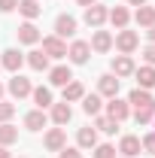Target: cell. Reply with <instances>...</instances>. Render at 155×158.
Returning <instances> with one entry per match:
<instances>
[{
	"label": "cell",
	"instance_id": "cell-1",
	"mask_svg": "<svg viewBox=\"0 0 155 158\" xmlns=\"http://www.w3.org/2000/svg\"><path fill=\"white\" fill-rule=\"evenodd\" d=\"M113 46H116L122 55H134L137 49H140V34H137V31H128V27H122L116 37H113Z\"/></svg>",
	"mask_w": 155,
	"mask_h": 158
},
{
	"label": "cell",
	"instance_id": "cell-2",
	"mask_svg": "<svg viewBox=\"0 0 155 158\" xmlns=\"http://www.w3.org/2000/svg\"><path fill=\"white\" fill-rule=\"evenodd\" d=\"M107 15H110V9H107L103 3H91V6H85L82 21H85L91 31H97V27H103V24H107Z\"/></svg>",
	"mask_w": 155,
	"mask_h": 158
},
{
	"label": "cell",
	"instance_id": "cell-3",
	"mask_svg": "<svg viewBox=\"0 0 155 158\" xmlns=\"http://www.w3.org/2000/svg\"><path fill=\"white\" fill-rule=\"evenodd\" d=\"M6 91H9L15 100H24V98H31L34 85H31V79H27V76H21V73H12V79L6 82Z\"/></svg>",
	"mask_w": 155,
	"mask_h": 158
},
{
	"label": "cell",
	"instance_id": "cell-4",
	"mask_svg": "<svg viewBox=\"0 0 155 158\" xmlns=\"http://www.w3.org/2000/svg\"><path fill=\"white\" fill-rule=\"evenodd\" d=\"M88 58H91V46L85 40H73L67 46V61L70 64H88Z\"/></svg>",
	"mask_w": 155,
	"mask_h": 158
},
{
	"label": "cell",
	"instance_id": "cell-5",
	"mask_svg": "<svg viewBox=\"0 0 155 158\" xmlns=\"http://www.w3.org/2000/svg\"><path fill=\"white\" fill-rule=\"evenodd\" d=\"M110 67H113L110 73H113V76H119V79H128V76H134V70H137V64H134V58H131V55H116Z\"/></svg>",
	"mask_w": 155,
	"mask_h": 158
},
{
	"label": "cell",
	"instance_id": "cell-6",
	"mask_svg": "<svg viewBox=\"0 0 155 158\" xmlns=\"http://www.w3.org/2000/svg\"><path fill=\"white\" fill-rule=\"evenodd\" d=\"M43 52L49 55V58H67V43L61 37H55V34H49V37H43Z\"/></svg>",
	"mask_w": 155,
	"mask_h": 158
},
{
	"label": "cell",
	"instance_id": "cell-7",
	"mask_svg": "<svg viewBox=\"0 0 155 158\" xmlns=\"http://www.w3.org/2000/svg\"><path fill=\"white\" fill-rule=\"evenodd\" d=\"M119 85H122V79L113 76V73H103V76L97 79V94L100 98H119Z\"/></svg>",
	"mask_w": 155,
	"mask_h": 158
},
{
	"label": "cell",
	"instance_id": "cell-8",
	"mask_svg": "<svg viewBox=\"0 0 155 158\" xmlns=\"http://www.w3.org/2000/svg\"><path fill=\"white\" fill-rule=\"evenodd\" d=\"M70 79H73V70H70V64L49 67V88H64Z\"/></svg>",
	"mask_w": 155,
	"mask_h": 158
},
{
	"label": "cell",
	"instance_id": "cell-9",
	"mask_svg": "<svg viewBox=\"0 0 155 158\" xmlns=\"http://www.w3.org/2000/svg\"><path fill=\"white\" fill-rule=\"evenodd\" d=\"M103 106H107V116L116 118L119 125L131 116V103H128V100H122V98H110V103H103Z\"/></svg>",
	"mask_w": 155,
	"mask_h": 158
},
{
	"label": "cell",
	"instance_id": "cell-10",
	"mask_svg": "<svg viewBox=\"0 0 155 158\" xmlns=\"http://www.w3.org/2000/svg\"><path fill=\"white\" fill-rule=\"evenodd\" d=\"M116 152H122V158H137L140 152H143V143H140L137 134H125V137L119 140V149H116Z\"/></svg>",
	"mask_w": 155,
	"mask_h": 158
},
{
	"label": "cell",
	"instance_id": "cell-11",
	"mask_svg": "<svg viewBox=\"0 0 155 158\" xmlns=\"http://www.w3.org/2000/svg\"><path fill=\"white\" fill-rule=\"evenodd\" d=\"M49 118H52L58 128H64V125L73 118V106H70L67 100H61V103H52V106H49Z\"/></svg>",
	"mask_w": 155,
	"mask_h": 158
},
{
	"label": "cell",
	"instance_id": "cell-12",
	"mask_svg": "<svg viewBox=\"0 0 155 158\" xmlns=\"http://www.w3.org/2000/svg\"><path fill=\"white\" fill-rule=\"evenodd\" d=\"M43 146H46L49 152H61V149L67 146V134H64V128H49L46 137H43Z\"/></svg>",
	"mask_w": 155,
	"mask_h": 158
},
{
	"label": "cell",
	"instance_id": "cell-13",
	"mask_svg": "<svg viewBox=\"0 0 155 158\" xmlns=\"http://www.w3.org/2000/svg\"><path fill=\"white\" fill-rule=\"evenodd\" d=\"M76 27H79V21L73 19V15H67V12H61L58 19H55V37L67 40V37H73V34H76Z\"/></svg>",
	"mask_w": 155,
	"mask_h": 158
},
{
	"label": "cell",
	"instance_id": "cell-14",
	"mask_svg": "<svg viewBox=\"0 0 155 158\" xmlns=\"http://www.w3.org/2000/svg\"><path fill=\"white\" fill-rule=\"evenodd\" d=\"M91 52H97V55H103V52H110L113 49V34L110 31H103V27H97L94 34H91Z\"/></svg>",
	"mask_w": 155,
	"mask_h": 158
},
{
	"label": "cell",
	"instance_id": "cell-15",
	"mask_svg": "<svg viewBox=\"0 0 155 158\" xmlns=\"http://www.w3.org/2000/svg\"><path fill=\"white\" fill-rule=\"evenodd\" d=\"M24 64H27L34 73H49V55H46L43 49H34V52H27V55H24Z\"/></svg>",
	"mask_w": 155,
	"mask_h": 158
},
{
	"label": "cell",
	"instance_id": "cell-16",
	"mask_svg": "<svg viewBox=\"0 0 155 158\" xmlns=\"http://www.w3.org/2000/svg\"><path fill=\"white\" fill-rule=\"evenodd\" d=\"M19 43H24V46H37L40 40H43V34H40V27L34 24V21H24V24H19Z\"/></svg>",
	"mask_w": 155,
	"mask_h": 158
},
{
	"label": "cell",
	"instance_id": "cell-17",
	"mask_svg": "<svg viewBox=\"0 0 155 158\" xmlns=\"http://www.w3.org/2000/svg\"><path fill=\"white\" fill-rule=\"evenodd\" d=\"M125 100L131 103V110H146V106H155L152 91H146V88H134V91H131Z\"/></svg>",
	"mask_w": 155,
	"mask_h": 158
},
{
	"label": "cell",
	"instance_id": "cell-18",
	"mask_svg": "<svg viewBox=\"0 0 155 158\" xmlns=\"http://www.w3.org/2000/svg\"><path fill=\"white\" fill-rule=\"evenodd\" d=\"M21 64H24V55H21L19 49H6V52L0 55V67H3V70H9V73H19Z\"/></svg>",
	"mask_w": 155,
	"mask_h": 158
},
{
	"label": "cell",
	"instance_id": "cell-19",
	"mask_svg": "<svg viewBox=\"0 0 155 158\" xmlns=\"http://www.w3.org/2000/svg\"><path fill=\"white\" fill-rule=\"evenodd\" d=\"M46 125H49L46 110H31V113L24 116V128H27V131H34V134H37V131H43Z\"/></svg>",
	"mask_w": 155,
	"mask_h": 158
},
{
	"label": "cell",
	"instance_id": "cell-20",
	"mask_svg": "<svg viewBox=\"0 0 155 158\" xmlns=\"http://www.w3.org/2000/svg\"><path fill=\"white\" fill-rule=\"evenodd\" d=\"M134 76H137V88H146V91H152V88H155V67L143 64V67H137V70H134Z\"/></svg>",
	"mask_w": 155,
	"mask_h": 158
},
{
	"label": "cell",
	"instance_id": "cell-21",
	"mask_svg": "<svg viewBox=\"0 0 155 158\" xmlns=\"http://www.w3.org/2000/svg\"><path fill=\"white\" fill-rule=\"evenodd\" d=\"M31 98H34V103H37V110H49V106L55 103L52 88H49V85H37V88L31 91Z\"/></svg>",
	"mask_w": 155,
	"mask_h": 158
},
{
	"label": "cell",
	"instance_id": "cell-22",
	"mask_svg": "<svg viewBox=\"0 0 155 158\" xmlns=\"http://www.w3.org/2000/svg\"><path fill=\"white\" fill-rule=\"evenodd\" d=\"M107 21H110L116 31H122V27H128V21H131V12H128L125 6H113V9H110V15H107Z\"/></svg>",
	"mask_w": 155,
	"mask_h": 158
},
{
	"label": "cell",
	"instance_id": "cell-23",
	"mask_svg": "<svg viewBox=\"0 0 155 158\" xmlns=\"http://www.w3.org/2000/svg\"><path fill=\"white\" fill-rule=\"evenodd\" d=\"M76 146H79V149H94V146H97V131L91 128V125L76 131Z\"/></svg>",
	"mask_w": 155,
	"mask_h": 158
},
{
	"label": "cell",
	"instance_id": "cell-24",
	"mask_svg": "<svg viewBox=\"0 0 155 158\" xmlns=\"http://www.w3.org/2000/svg\"><path fill=\"white\" fill-rule=\"evenodd\" d=\"M85 98V85L79 82V79H70L67 85H64V100L67 103H76V100H82Z\"/></svg>",
	"mask_w": 155,
	"mask_h": 158
},
{
	"label": "cell",
	"instance_id": "cell-25",
	"mask_svg": "<svg viewBox=\"0 0 155 158\" xmlns=\"http://www.w3.org/2000/svg\"><path fill=\"white\" fill-rule=\"evenodd\" d=\"M19 12L24 15V21H34L43 15V6H40V0H19Z\"/></svg>",
	"mask_w": 155,
	"mask_h": 158
},
{
	"label": "cell",
	"instance_id": "cell-26",
	"mask_svg": "<svg viewBox=\"0 0 155 158\" xmlns=\"http://www.w3.org/2000/svg\"><path fill=\"white\" fill-rule=\"evenodd\" d=\"M100 110H103V98H100L97 91L82 98V113H85V116H100Z\"/></svg>",
	"mask_w": 155,
	"mask_h": 158
},
{
	"label": "cell",
	"instance_id": "cell-27",
	"mask_svg": "<svg viewBox=\"0 0 155 158\" xmlns=\"http://www.w3.org/2000/svg\"><path fill=\"white\" fill-rule=\"evenodd\" d=\"M134 21L140 24V27H149V24H155V6H149V3L137 6V12H134Z\"/></svg>",
	"mask_w": 155,
	"mask_h": 158
},
{
	"label": "cell",
	"instance_id": "cell-28",
	"mask_svg": "<svg viewBox=\"0 0 155 158\" xmlns=\"http://www.w3.org/2000/svg\"><path fill=\"white\" fill-rule=\"evenodd\" d=\"M94 131H100V134H116L119 131V122L110 116H94V125H91Z\"/></svg>",
	"mask_w": 155,
	"mask_h": 158
},
{
	"label": "cell",
	"instance_id": "cell-29",
	"mask_svg": "<svg viewBox=\"0 0 155 158\" xmlns=\"http://www.w3.org/2000/svg\"><path fill=\"white\" fill-rule=\"evenodd\" d=\"M12 143H19V128L3 122L0 125V146H12Z\"/></svg>",
	"mask_w": 155,
	"mask_h": 158
},
{
	"label": "cell",
	"instance_id": "cell-30",
	"mask_svg": "<svg viewBox=\"0 0 155 158\" xmlns=\"http://www.w3.org/2000/svg\"><path fill=\"white\" fill-rule=\"evenodd\" d=\"M137 125H152L155 122V106H146V110H131Z\"/></svg>",
	"mask_w": 155,
	"mask_h": 158
},
{
	"label": "cell",
	"instance_id": "cell-31",
	"mask_svg": "<svg viewBox=\"0 0 155 158\" xmlns=\"http://www.w3.org/2000/svg\"><path fill=\"white\" fill-rule=\"evenodd\" d=\"M91 152H94V158H116V146L113 143H97Z\"/></svg>",
	"mask_w": 155,
	"mask_h": 158
},
{
	"label": "cell",
	"instance_id": "cell-32",
	"mask_svg": "<svg viewBox=\"0 0 155 158\" xmlns=\"http://www.w3.org/2000/svg\"><path fill=\"white\" fill-rule=\"evenodd\" d=\"M12 116H15V103H12V100H0V125L9 122Z\"/></svg>",
	"mask_w": 155,
	"mask_h": 158
},
{
	"label": "cell",
	"instance_id": "cell-33",
	"mask_svg": "<svg viewBox=\"0 0 155 158\" xmlns=\"http://www.w3.org/2000/svg\"><path fill=\"white\" fill-rule=\"evenodd\" d=\"M140 55H143V61H146L149 67H155V43H149V46H143V52H140Z\"/></svg>",
	"mask_w": 155,
	"mask_h": 158
},
{
	"label": "cell",
	"instance_id": "cell-34",
	"mask_svg": "<svg viewBox=\"0 0 155 158\" xmlns=\"http://www.w3.org/2000/svg\"><path fill=\"white\" fill-rule=\"evenodd\" d=\"M19 9V0H0V12L3 15H9V12H15Z\"/></svg>",
	"mask_w": 155,
	"mask_h": 158
},
{
	"label": "cell",
	"instance_id": "cell-35",
	"mask_svg": "<svg viewBox=\"0 0 155 158\" xmlns=\"http://www.w3.org/2000/svg\"><path fill=\"white\" fill-rule=\"evenodd\" d=\"M61 158H82V149L79 146H64L61 149Z\"/></svg>",
	"mask_w": 155,
	"mask_h": 158
},
{
	"label": "cell",
	"instance_id": "cell-36",
	"mask_svg": "<svg viewBox=\"0 0 155 158\" xmlns=\"http://www.w3.org/2000/svg\"><path fill=\"white\" fill-rule=\"evenodd\" d=\"M140 143H143V149H146V152H152V155H155V134H146Z\"/></svg>",
	"mask_w": 155,
	"mask_h": 158
},
{
	"label": "cell",
	"instance_id": "cell-37",
	"mask_svg": "<svg viewBox=\"0 0 155 158\" xmlns=\"http://www.w3.org/2000/svg\"><path fill=\"white\" fill-rule=\"evenodd\" d=\"M146 37H149V43H155V24H149V27H146Z\"/></svg>",
	"mask_w": 155,
	"mask_h": 158
},
{
	"label": "cell",
	"instance_id": "cell-38",
	"mask_svg": "<svg viewBox=\"0 0 155 158\" xmlns=\"http://www.w3.org/2000/svg\"><path fill=\"white\" fill-rule=\"evenodd\" d=\"M0 158H12L9 155V146H0Z\"/></svg>",
	"mask_w": 155,
	"mask_h": 158
},
{
	"label": "cell",
	"instance_id": "cell-39",
	"mask_svg": "<svg viewBox=\"0 0 155 158\" xmlns=\"http://www.w3.org/2000/svg\"><path fill=\"white\" fill-rule=\"evenodd\" d=\"M79 6H91V3H97V0H76Z\"/></svg>",
	"mask_w": 155,
	"mask_h": 158
},
{
	"label": "cell",
	"instance_id": "cell-40",
	"mask_svg": "<svg viewBox=\"0 0 155 158\" xmlns=\"http://www.w3.org/2000/svg\"><path fill=\"white\" fill-rule=\"evenodd\" d=\"M128 3H131V6H143L146 0H128Z\"/></svg>",
	"mask_w": 155,
	"mask_h": 158
},
{
	"label": "cell",
	"instance_id": "cell-41",
	"mask_svg": "<svg viewBox=\"0 0 155 158\" xmlns=\"http://www.w3.org/2000/svg\"><path fill=\"white\" fill-rule=\"evenodd\" d=\"M3 94H6V85H3V82H0V100H3Z\"/></svg>",
	"mask_w": 155,
	"mask_h": 158
},
{
	"label": "cell",
	"instance_id": "cell-42",
	"mask_svg": "<svg viewBox=\"0 0 155 158\" xmlns=\"http://www.w3.org/2000/svg\"><path fill=\"white\" fill-rule=\"evenodd\" d=\"M116 158H122V155H116Z\"/></svg>",
	"mask_w": 155,
	"mask_h": 158
},
{
	"label": "cell",
	"instance_id": "cell-43",
	"mask_svg": "<svg viewBox=\"0 0 155 158\" xmlns=\"http://www.w3.org/2000/svg\"><path fill=\"white\" fill-rule=\"evenodd\" d=\"M21 158H24V155H21Z\"/></svg>",
	"mask_w": 155,
	"mask_h": 158
}]
</instances>
